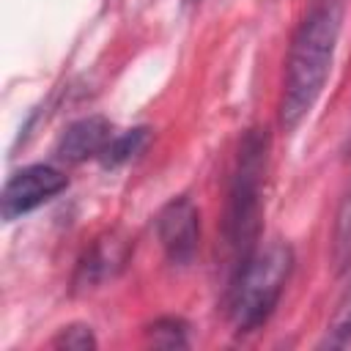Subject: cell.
Masks as SVG:
<instances>
[{"instance_id": "3", "label": "cell", "mask_w": 351, "mask_h": 351, "mask_svg": "<svg viewBox=\"0 0 351 351\" xmlns=\"http://www.w3.org/2000/svg\"><path fill=\"white\" fill-rule=\"evenodd\" d=\"M293 252L288 244H269L255 250L244 266L236 271V282L230 288V321L239 332H252L261 326L280 302V293L291 277Z\"/></svg>"}, {"instance_id": "10", "label": "cell", "mask_w": 351, "mask_h": 351, "mask_svg": "<svg viewBox=\"0 0 351 351\" xmlns=\"http://www.w3.org/2000/svg\"><path fill=\"white\" fill-rule=\"evenodd\" d=\"M145 140H148V129H143V126L140 129H129V132H123V134H118V137H112L107 143V148L101 154V162L107 167L123 165V162H129L132 156H137L145 148Z\"/></svg>"}, {"instance_id": "8", "label": "cell", "mask_w": 351, "mask_h": 351, "mask_svg": "<svg viewBox=\"0 0 351 351\" xmlns=\"http://www.w3.org/2000/svg\"><path fill=\"white\" fill-rule=\"evenodd\" d=\"M346 346H351V282L346 285L343 296L337 299V307H335V313L326 324V335L321 340V348H346Z\"/></svg>"}, {"instance_id": "1", "label": "cell", "mask_w": 351, "mask_h": 351, "mask_svg": "<svg viewBox=\"0 0 351 351\" xmlns=\"http://www.w3.org/2000/svg\"><path fill=\"white\" fill-rule=\"evenodd\" d=\"M340 25L343 0H321L299 25L288 49L280 99V121L285 129L299 126L321 96L337 47Z\"/></svg>"}, {"instance_id": "2", "label": "cell", "mask_w": 351, "mask_h": 351, "mask_svg": "<svg viewBox=\"0 0 351 351\" xmlns=\"http://www.w3.org/2000/svg\"><path fill=\"white\" fill-rule=\"evenodd\" d=\"M266 148L269 140L258 129L241 140L239 162L228 195V214H225V241L233 255L236 271L244 261L255 252L258 230H261V186L266 170Z\"/></svg>"}, {"instance_id": "6", "label": "cell", "mask_w": 351, "mask_h": 351, "mask_svg": "<svg viewBox=\"0 0 351 351\" xmlns=\"http://www.w3.org/2000/svg\"><path fill=\"white\" fill-rule=\"evenodd\" d=\"M110 140H112L110 123L99 115H88V118L74 121L60 134L55 154H58V159H63L69 165H77V162H85L90 156H101Z\"/></svg>"}, {"instance_id": "12", "label": "cell", "mask_w": 351, "mask_h": 351, "mask_svg": "<svg viewBox=\"0 0 351 351\" xmlns=\"http://www.w3.org/2000/svg\"><path fill=\"white\" fill-rule=\"evenodd\" d=\"M55 348H69V351H90L96 348V337L90 332V326L85 324H71V326H63L58 332V337L52 340Z\"/></svg>"}, {"instance_id": "4", "label": "cell", "mask_w": 351, "mask_h": 351, "mask_svg": "<svg viewBox=\"0 0 351 351\" xmlns=\"http://www.w3.org/2000/svg\"><path fill=\"white\" fill-rule=\"evenodd\" d=\"M66 176L49 165H30V167H22L16 170L5 186H3V195H0V211H3V219L11 222L33 208H38L41 203L52 200L55 195H60L66 189Z\"/></svg>"}, {"instance_id": "11", "label": "cell", "mask_w": 351, "mask_h": 351, "mask_svg": "<svg viewBox=\"0 0 351 351\" xmlns=\"http://www.w3.org/2000/svg\"><path fill=\"white\" fill-rule=\"evenodd\" d=\"M148 340L159 348H184L186 346V324L181 318H159L148 326Z\"/></svg>"}, {"instance_id": "5", "label": "cell", "mask_w": 351, "mask_h": 351, "mask_svg": "<svg viewBox=\"0 0 351 351\" xmlns=\"http://www.w3.org/2000/svg\"><path fill=\"white\" fill-rule=\"evenodd\" d=\"M156 239L170 263L186 266L200 241V214L189 197H176L156 214Z\"/></svg>"}, {"instance_id": "7", "label": "cell", "mask_w": 351, "mask_h": 351, "mask_svg": "<svg viewBox=\"0 0 351 351\" xmlns=\"http://www.w3.org/2000/svg\"><path fill=\"white\" fill-rule=\"evenodd\" d=\"M123 261H126V250L121 241L115 239L99 241L80 266V282H99L104 277H112L115 269L123 266Z\"/></svg>"}, {"instance_id": "9", "label": "cell", "mask_w": 351, "mask_h": 351, "mask_svg": "<svg viewBox=\"0 0 351 351\" xmlns=\"http://www.w3.org/2000/svg\"><path fill=\"white\" fill-rule=\"evenodd\" d=\"M332 261L337 269L351 266V186L337 208L335 217V233H332Z\"/></svg>"}]
</instances>
